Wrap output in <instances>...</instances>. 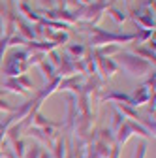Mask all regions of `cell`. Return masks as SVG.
<instances>
[{"mask_svg":"<svg viewBox=\"0 0 156 158\" xmlns=\"http://www.w3.org/2000/svg\"><path fill=\"white\" fill-rule=\"evenodd\" d=\"M94 60H96V73H102L104 79H109L117 73L119 66L113 58H107V56H102L98 53H94Z\"/></svg>","mask_w":156,"mask_h":158,"instance_id":"3957f363","label":"cell"},{"mask_svg":"<svg viewBox=\"0 0 156 158\" xmlns=\"http://www.w3.org/2000/svg\"><path fill=\"white\" fill-rule=\"evenodd\" d=\"M66 49H68V53H70V55H73V60H77V58H81V56H83V55L88 51V49H87L85 45H81V44H77V45H75V44H70Z\"/></svg>","mask_w":156,"mask_h":158,"instance_id":"5bb4252c","label":"cell"},{"mask_svg":"<svg viewBox=\"0 0 156 158\" xmlns=\"http://www.w3.org/2000/svg\"><path fill=\"white\" fill-rule=\"evenodd\" d=\"M6 156H8V158H15V156H13L11 152H6Z\"/></svg>","mask_w":156,"mask_h":158,"instance_id":"d6a6232c","label":"cell"},{"mask_svg":"<svg viewBox=\"0 0 156 158\" xmlns=\"http://www.w3.org/2000/svg\"><path fill=\"white\" fill-rule=\"evenodd\" d=\"M130 135H133V132H132V128L128 126V123L124 121V123H122V126L117 130V135H115V145H124V143L130 139Z\"/></svg>","mask_w":156,"mask_h":158,"instance_id":"9c48e42d","label":"cell"},{"mask_svg":"<svg viewBox=\"0 0 156 158\" xmlns=\"http://www.w3.org/2000/svg\"><path fill=\"white\" fill-rule=\"evenodd\" d=\"M145 152H147V143L141 141L138 147H135V154H133V158H145Z\"/></svg>","mask_w":156,"mask_h":158,"instance_id":"d4e9b609","label":"cell"},{"mask_svg":"<svg viewBox=\"0 0 156 158\" xmlns=\"http://www.w3.org/2000/svg\"><path fill=\"white\" fill-rule=\"evenodd\" d=\"M92 36H90V45L92 47H104V45H119L122 42H133L135 34H113L104 28L90 27Z\"/></svg>","mask_w":156,"mask_h":158,"instance_id":"7a4b0ae2","label":"cell"},{"mask_svg":"<svg viewBox=\"0 0 156 158\" xmlns=\"http://www.w3.org/2000/svg\"><path fill=\"white\" fill-rule=\"evenodd\" d=\"M15 28L19 30V36H23L27 42H34L36 40V34H34V25L25 21L23 17H15Z\"/></svg>","mask_w":156,"mask_h":158,"instance_id":"5b68a950","label":"cell"},{"mask_svg":"<svg viewBox=\"0 0 156 158\" xmlns=\"http://www.w3.org/2000/svg\"><path fill=\"white\" fill-rule=\"evenodd\" d=\"M126 123H128V126L132 128V132H133L135 135H141V137H150V135H152L145 126H141V124H138V123H133V121H126Z\"/></svg>","mask_w":156,"mask_h":158,"instance_id":"2e32d148","label":"cell"},{"mask_svg":"<svg viewBox=\"0 0 156 158\" xmlns=\"http://www.w3.org/2000/svg\"><path fill=\"white\" fill-rule=\"evenodd\" d=\"M40 2V6L45 10V11H49V10H56V2L55 0H38Z\"/></svg>","mask_w":156,"mask_h":158,"instance_id":"484cf974","label":"cell"},{"mask_svg":"<svg viewBox=\"0 0 156 158\" xmlns=\"http://www.w3.org/2000/svg\"><path fill=\"white\" fill-rule=\"evenodd\" d=\"M11 145H13V151H15L17 158H23V154H25V141H23V139H17V141H13Z\"/></svg>","mask_w":156,"mask_h":158,"instance_id":"7402d4cb","label":"cell"},{"mask_svg":"<svg viewBox=\"0 0 156 158\" xmlns=\"http://www.w3.org/2000/svg\"><path fill=\"white\" fill-rule=\"evenodd\" d=\"M111 17H113V21L117 23V25H122L124 21H126V13L124 11H121V10H117V8H113V6H107V10H105Z\"/></svg>","mask_w":156,"mask_h":158,"instance_id":"9a60e30c","label":"cell"},{"mask_svg":"<svg viewBox=\"0 0 156 158\" xmlns=\"http://www.w3.org/2000/svg\"><path fill=\"white\" fill-rule=\"evenodd\" d=\"M135 25H141L145 30H154V15L152 11H145V15H132Z\"/></svg>","mask_w":156,"mask_h":158,"instance_id":"ba28073f","label":"cell"},{"mask_svg":"<svg viewBox=\"0 0 156 158\" xmlns=\"http://www.w3.org/2000/svg\"><path fill=\"white\" fill-rule=\"evenodd\" d=\"M2 73L6 77H19V75H23L27 70H28V64L27 62H17L13 60V58H6V62L2 64Z\"/></svg>","mask_w":156,"mask_h":158,"instance_id":"277c9868","label":"cell"},{"mask_svg":"<svg viewBox=\"0 0 156 158\" xmlns=\"http://www.w3.org/2000/svg\"><path fill=\"white\" fill-rule=\"evenodd\" d=\"M17 4H28V0H15Z\"/></svg>","mask_w":156,"mask_h":158,"instance_id":"4dcf8cb0","label":"cell"},{"mask_svg":"<svg viewBox=\"0 0 156 158\" xmlns=\"http://www.w3.org/2000/svg\"><path fill=\"white\" fill-rule=\"evenodd\" d=\"M100 98H102V102H119V104H128V106H132V98H130L128 94H124V92L107 90V92H104Z\"/></svg>","mask_w":156,"mask_h":158,"instance_id":"52a82bcc","label":"cell"},{"mask_svg":"<svg viewBox=\"0 0 156 158\" xmlns=\"http://www.w3.org/2000/svg\"><path fill=\"white\" fill-rule=\"evenodd\" d=\"M79 4H83V6H87V4H90V0H77Z\"/></svg>","mask_w":156,"mask_h":158,"instance_id":"f1b7e54d","label":"cell"},{"mask_svg":"<svg viewBox=\"0 0 156 158\" xmlns=\"http://www.w3.org/2000/svg\"><path fill=\"white\" fill-rule=\"evenodd\" d=\"M152 96H154V92H150L147 87H139V89H135V92L130 96V98H132V107H138V106L147 104Z\"/></svg>","mask_w":156,"mask_h":158,"instance_id":"8992f818","label":"cell"},{"mask_svg":"<svg viewBox=\"0 0 156 158\" xmlns=\"http://www.w3.org/2000/svg\"><path fill=\"white\" fill-rule=\"evenodd\" d=\"M115 62H117V66H121L132 77H143V75L150 73V70H152L150 62L143 60V58H139V56H135L130 51H119Z\"/></svg>","mask_w":156,"mask_h":158,"instance_id":"6da1fadb","label":"cell"},{"mask_svg":"<svg viewBox=\"0 0 156 158\" xmlns=\"http://www.w3.org/2000/svg\"><path fill=\"white\" fill-rule=\"evenodd\" d=\"M130 2H132V0H126V4H130Z\"/></svg>","mask_w":156,"mask_h":158,"instance_id":"836d02e7","label":"cell"},{"mask_svg":"<svg viewBox=\"0 0 156 158\" xmlns=\"http://www.w3.org/2000/svg\"><path fill=\"white\" fill-rule=\"evenodd\" d=\"M135 56H139V58H143V60H147V62H150L152 66H154V51H150V49H147V47H133V51H132Z\"/></svg>","mask_w":156,"mask_h":158,"instance_id":"8fae6325","label":"cell"},{"mask_svg":"<svg viewBox=\"0 0 156 158\" xmlns=\"http://www.w3.org/2000/svg\"><path fill=\"white\" fill-rule=\"evenodd\" d=\"M115 109L119 111L122 117L126 115V117H130V118H141V117L138 115V111H135L132 106H128V104H115Z\"/></svg>","mask_w":156,"mask_h":158,"instance_id":"4fadbf2b","label":"cell"},{"mask_svg":"<svg viewBox=\"0 0 156 158\" xmlns=\"http://www.w3.org/2000/svg\"><path fill=\"white\" fill-rule=\"evenodd\" d=\"M122 123H124V117L115 109V113H113V128H115V130H119V128L122 126Z\"/></svg>","mask_w":156,"mask_h":158,"instance_id":"cb8c5ba5","label":"cell"},{"mask_svg":"<svg viewBox=\"0 0 156 158\" xmlns=\"http://www.w3.org/2000/svg\"><path fill=\"white\" fill-rule=\"evenodd\" d=\"M0 109H4V111H15V107H11V106H8L6 102H0Z\"/></svg>","mask_w":156,"mask_h":158,"instance_id":"83f0119b","label":"cell"},{"mask_svg":"<svg viewBox=\"0 0 156 158\" xmlns=\"http://www.w3.org/2000/svg\"><path fill=\"white\" fill-rule=\"evenodd\" d=\"M119 51H121V45H104V47H100L96 53L102 55V56H107V58H109L111 55H117Z\"/></svg>","mask_w":156,"mask_h":158,"instance_id":"ac0fdd59","label":"cell"},{"mask_svg":"<svg viewBox=\"0 0 156 158\" xmlns=\"http://www.w3.org/2000/svg\"><path fill=\"white\" fill-rule=\"evenodd\" d=\"M40 158H51V156H49L47 152H43V151H42V154H40Z\"/></svg>","mask_w":156,"mask_h":158,"instance_id":"f546056e","label":"cell"},{"mask_svg":"<svg viewBox=\"0 0 156 158\" xmlns=\"http://www.w3.org/2000/svg\"><path fill=\"white\" fill-rule=\"evenodd\" d=\"M66 156V143L62 137H56L55 139V158H64Z\"/></svg>","mask_w":156,"mask_h":158,"instance_id":"e0dca14e","label":"cell"},{"mask_svg":"<svg viewBox=\"0 0 156 158\" xmlns=\"http://www.w3.org/2000/svg\"><path fill=\"white\" fill-rule=\"evenodd\" d=\"M6 47H8V36H2L0 38V64H2V56H4Z\"/></svg>","mask_w":156,"mask_h":158,"instance_id":"4316f807","label":"cell"},{"mask_svg":"<svg viewBox=\"0 0 156 158\" xmlns=\"http://www.w3.org/2000/svg\"><path fill=\"white\" fill-rule=\"evenodd\" d=\"M40 154H42V149L36 145V147H30L28 151H25L23 158H40Z\"/></svg>","mask_w":156,"mask_h":158,"instance_id":"603a6c76","label":"cell"},{"mask_svg":"<svg viewBox=\"0 0 156 158\" xmlns=\"http://www.w3.org/2000/svg\"><path fill=\"white\" fill-rule=\"evenodd\" d=\"M2 27H4V23H2V19H0V36H2V30H4Z\"/></svg>","mask_w":156,"mask_h":158,"instance_id":"1f68e13d","label":"cell"},{"mask_svg":"<svg viewBox=\"0 0 156 158\" xmlns=\"http://www.w3.org/2000/svg\"><path fill=\"white\" fill-rule=\"evenodd\" d=\"M4 89H8L10 92H15V94H23V96L27 94V90L17 83L15 77H8V79H6V81H4Z\"/></svg>","mask_w":156,"mask_h":158,"instance_id":"7c38bea8","label":"cell"},{"mask_svg":"<svg viewBox=\"0 0 156 158\" xmlns=\"http://www.w3.org/2000/svg\"><path fill=\"white\" fill-rule=\"evenodd\" d=\"M8 45L10 47H15V45H27V40L23 36H19V34H13L11 38H8Z\"/></svg>","mask_w":156,"mask_h":158,"instance_id":"ffe728a7","label":"cell"},{"mask_svg":"<svg viewBox=\"0 0 156 158\" xmlns=\"http://www.w3.org/2000/svg\"><path fill=\"white\" fill-rule=\"evenodd\" d=\"M38 68H40L42 70V75H43V79H45V81L49 83V81H53V79H56L58 75H56V70L47 62V60H42L40 64H38Z\"/></svg>","mask_w":156,"mask_h":158,"instance_id":"30bf717a","label":"cell"},{"mask_svg":"<svg viewBox=\"0 0 156 158\" xmlns=\"http://www.w3.org/2000/svg\"><path fill=\"white\" fill-rule=\"evenodd\" d=\"M17 79V83L21 85L25 90H28V89H34V83H32V79L27 75V73H23V75H19V77H15Z\"/></svg>","mask_w":156,"mask_h":158,"instance_id":"d6986e66","label":"cell"},{"mask_svg":"<svg viewBox=\"0 0 156 158\" xmlns=\"http://www.w3.org/2000/svg\"><path fill=\"white\" fill-rule=\"evenodd\" d=\"M0 158H2V154H0Z\"/></svg>","mask_w":156,"mask_h":158,"instance_id":"e575fe53","label":"cell"},{"mask_svg":"<svg viewBox=\"0 0 156 158\" xmlns=\"http://www.w3.org/2000/svg\"><path fill=\"white\" fill-rule=\"evenodd\" d=\"M47 55H49V58H51V60H49V64H51V66H53L55 70H56L58 66L62 64V56L58 55L56 51H51V53H47Z\"/></svg>","mask_w":156,"mask_h":158,"instance_id":"44dd1931","label":"cell"}]
</instances>
